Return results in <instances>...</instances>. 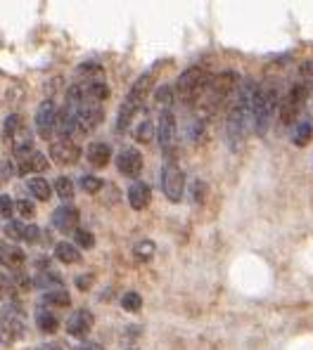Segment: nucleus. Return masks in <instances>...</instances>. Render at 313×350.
<instances>
[{"instance_id": "28", "label": "nucleus", "mask_w": 313, "mask_h": 350, "mask_svg": "<svg viewBox=\"0 0 313 350\" xmlns=\"http://www.w3.org/2000/svg\"><path fill=\"white\" fill-rule=\"evenodd\" d=\"M136 258L138 260H142V262H147V260H152V256H155V251H157V246H155V241H150V239H142V241H138L136 244Z\"/></svg>"}, {"instance_id": "3", "label": "nucleus", "mask_w": 313, "mask_h": 350, "mask_svg": "<svg viewBox=\"0 0 313 350\" xmlns=\"http://www.w3.org/2000/svg\"><path fill=\"white\" fill-rule=\"evenodd\" d=\"M150 79H152V74H142L140 79L131 85L128 95L124 97V102H121L119 111H116V133H126L128 126L133 123V118L138 116V111L142 109V105H145V100H147V92H150V85H152Z\"/></svg>"}, {"instance_id": "13", "label": "nucleus", "mask_w": 313, "mask_h": 350, "mask_svg": "<svg viewBox=\"0 0 313 350\" xmlns=\"http://www.w3.org/2000/svg\"><path fill=\"white\" fill-rule=\"evenodd\" d=\"M79 220H81L79 208H76V206H71V204H64V206H60V208H55L50 223H53V228L58 230V232L71 234V232H76V230H79Z\"/></svg>"}, {"instance_id": "25", "label": "nucleus", "mask_w": 313, "mask_h": 350, "mask_svg": "<svg viewBox=\"0 0 313 350\" xmlns=\"http://www.w3.org/2000/svg\"><path fill=\"white\" fill-rule=\"evenodd\" d=\"M22 128L24 126H22V118H19V114H10L8 118H5V123H3V137L12 142L14 135H17Z\"/></svg>"}, {"instance_id": "7", "label": "nucleus", "mask_w": 313, "mask_h": 350, "mask_svg": "<svg viewBox=\"0 0 313 350\" xmlns=\"http://www.w3.org/2000/svg\"><path fill=\"white\" fill-rule=\"evenodd\" d=\"M162 192L166 194L168 202L178 204L186 192V173L181 171L176 161H166L162 168Z\"/></svg>"}, {"instance_id": "26", "label": "nucleus", "mask_w": 313, "mask_h": 350, "mask_svg": "<svg viewBox=\"0 0 313 350\" xmlns=\"http://www.w3.org/2000/svg\"><path fill=\"white\" fill-rule=\"evenodd\" d=\"M55 192H58L60 199H64V202H71V199H74V183H71V178H66V175H60V178L55 180Z\"/></svg>"}, {"instance_id": "19", "label": "nucleus", "mask_w": 313, "mask_h": 350, "mask_svg": "<svg viewBox=\"0 0 313 350\" xmlns=\"http://www.w3.org/2000/svg\"><path fill=\"white\" fill-rule=\"evenodd\" d=\"M27 254H24L19 246H0V265L8 267V270H22Z\"/></svg>"}, {"instance_id": "17", "label": "nucleus", "mask_w": 313, "mask_h": 350, "mask_svg": "<svg viewBox=\"0 0 313 350\" xmlns=\"http://www.w3.org/2000/svg\"><path fill=\"white\" fill-rule=\"evenodd\" d=\"M150 202H152L150 185L138 180V183H133L131 187H128V204H131L133 211H145L147 206H150Z\"/></svg>"}, {"instance_id": "40", "label": "nucleus", "mask_w": 313, "mask_h": 350, "mask_svg": "<svg viewBox=\"0 0 313 350\" xmlns=\"http://www.w3.org/2000/svg\"><path fill=\"white\" fill-rule=\"evenodd\" d=\"M90 282H93V280H90V277H79V280H76V284H79V286H81V289H84V291H88Z\"/></svg>"}, {"instance_id": "15", "label": "nucleus", "mask_w": 313, "mask_h": 350, "mask_svg": "<svg viewBox=\"0 0 313 350\" xmlns=\"http://www.w3.org/2000/svg\"><path fill=\"white\" fill-rule=\"evenodd\" d=\"M93 324H95V317L90 310L81 308V310H74L66 320V334L74 338H86L90 332H93Z\"/></svg>"}, {"instance_id": "22", "label": "nucleus", "mask_w": 313, "mask_h": 350, "mask_svg": "<svg viewBox=\"0 0 313 350\" xmlns=\"http://www.w3.org/2000/svg\"><path fill=\"white\" fill-rule=\"evenodd\" d=\"M43 306H53V308H69L71 306V296L69 291L58 286V289H50L43 293Z\"/></svg>"}, {"instance_id": "2", "label": "nucleus", "mask_w": 313, "mask_h": 350, "mask_svg": "<svg viewBox=\"0 0 313 350\" xmlns=\"http://www.w3.org/2000/svg\"><path fill=\"white\" fill-rule=\"evenodd\" d=\"M240 85V76L235 71H221V74L212 76L207 81L202 97H199L197 107L202 109L204 116H214L218 114V109L235 95V88Z\"/></svg>"}, {"instance_id": "6", "label": "nucleus", "mask_w": 313, "mask_h": 350, "mask_svg": "<svg viewBox=\"0 0 313 350\" xmlns=\"http://www.w3.org/2000/svg\"><path fill=\"white\" fill-rule=\"evenodd\" d=\"M309 92H311V85L306 79H299L295 85L287 90L285 100H282L280 105V118L285 126H292V123H297V118L299 114L304 111L306 107V100H309Z\"/></svg>"}, {"instance_id": "5", "label": "nucleus", "mask_w": 313, "mask_h": 350, "mask_svg": "<svg viewBox=\"0 0 313 350\" xmlns=\"http://www.w3.org/2000/svg\"><path fill=\"white\" fill-rule=\"evenodd\" d=\"M275 107H278V92L275 88H259L251 105V128L259 137H264L273 121Z\"/></svg>"}, {"instance_id": "24", "label": "nucleus", "mask_w": 313, "mask_h": 350, "mask_svg": "<svg viewBox=\"0 0 313 350\" xmlns=\"http://www.w3.org/2000/svg\"><path fill=\"white\" fill-rule=\"evenodd\" d=\"M311 135H313L311 121H299L295 126V133H292V142H295L297 147H306L311 142Z\"/></svg>"}, {"instance_id": "11", "label": "nucleus", "mask_w": 313, "mask_h": 350, "mask_svg": "<svg viewBox=\"0 0 313 350\" xmlns=\"http://www.w3.org/2000/svg\"><path fill=\"white\" fill-rule=\"evenodd\" d=\"M48 166H50V159L45 157L43 152H38V149H32V152H24L14 157V168L22 175L43 173V171H48Z\"/></svg>"}, {"instance_id": "37", "label": "nucleus", "mask_w": 313, "mask_h": 350, "mask_svg": "<svg viewBox=\"0 0 313 350\" xmlns=\"http://www.w3.org/2000/svg\"><path fill=\"white\" fill-rule=\"evenodd\" d=\"M10 178H12V163L3 161V159H0V187H3V185L8 183Z\"/></svg>"}, {"instance_id": "39", "label": "nucleus", "mask_w": 313, "mask_h": 350, "mask_svg": "<svg viewBox=\"0 0 313 350\" xmlns=\"http://www.w3.org/2000/svg\"><path fill=\"white\" fill-rule=\"evenodd\" d=\"M74 350H105L100 346V343H95V341H84V343H79Z\"/></svg>"}, {"instance_id": "8", "label": "nucleus", "mask_w": 313, "mask_h": 350, "mask_svg": "<svg viewBox=\"0 0 313 350\" xmlns=\"http://www.w3.org/2000/svg\"><path fill=\"white\" fill-rule=\"evenodd\" d=\"M36 133H38L43 140H53L55 135V126H58V105L53 100H45L38 105L36 109Z\"/></svg>"}, {"instance_id": "12", "label": "nucleus", "mask_w": 313, "mask_h": 350, "mask_svg": "<svg viewBox=\"0 0 313 350\" xmlns=\"http://www.w3.org/2000/svg\"><path fill=\"white\" fill-rule=\"evenodd\" d=\"M48 157L53 159L60 166H74L81 159V147L74 140H55L50 142V152Z\"/></svg>"}, {"instance_id": "42", "label": "nucleus", "mask_w": 313, "mask_h": 350, "mask_svg": "<svg viewBox=\"0 0 313 350\" xmlns=\"http://www.w3.org/2000/svg\"><path fill=\"white\" fill-rule=\"evenodd\" d=\"M131 350H133V348H131Z\"/></svg>"}, {"instance_id": "27", "label": "nucleus", "mask_w": 313, "mask_h": 350, "mask_svg": "<svg viewBox=\"0 0 313 350\" xmlns=\"http://www.w3.org/2000/svg\"><path fill=\"white\" fill-rule=\"evenodd\" d=\"M152 137H155V123H152L150 118H145L142 123H138L136 140L142 142V145H147V142H152Z\"/></svg>"}, {"instance_id": "16", "label": "nucleus", "mask_w": 313, "mask_h": 350, "mask_svg": "<svg viewBox=\"0 0 313 350\" xmlns=\"http://www.w3.org/2000/svg\"><path fill=\"white\" fill-rule=\"evenodd\" d=\"M116 171L126 175V178H138L142 171V154L133 147L121 149L119 157H116Z\"/></svg>"}, {"instance_id": "32", "label": "nucleus", "mask_w": 313, "mask_h": 350, "mask_svg": "<svg viewBox=\"0 0 313 350\" xmlns=\"http://www.w3.org/2000/svg\"><path fill=\"white\" fill-rule=\"evenodd\" d=\"M24 230H27L24 223H19V220H8V225H5V237H8V239H14V241H22Z\"/></svg>"}, {"instance_id": "31", "label": "nucleus", "mask_w": 313, "mask_h": 350, "mask_svg": "<svg viewBox=\"0 0 313 350\" xmlns=\"http://www.w3.org/2000/svg\"><path fill=\"white\" fill-rule=\"evenodd\" d=\"M14 213L24 220H32L36 215V206L34 202H29V199H17V202H14Z\"/></svg>"}, {"instance_id": "20", "label": "nucleus", "mask_w": 313, "mask_h": 350, "mask_svg": "<svg viewBox=\"0 0 313 350\" xmlns=\"http://www.w3.org/2000/svg\"><path fill=\"white\" fill-rule=\"evenodd\" d=\"M55 258L64 262V265H74V262L81 260V251L71 241H60V244H55Z\"/></svg>"}, {"instance_id": "4", "label": "nucleus", "mask_w": 313, "mask_h": 350, "mask_svg": "<svg viewBox=\"0 0 313 350\" xmlns=\"http://www.w3.org/2000/svg\"><path fill=\"white\" fill-rule=\"evenodd\" d=\"M207 81H209V76L202 66H190V69H186L178 76L176 88H173V97H176L186 109H190V107H195L199 102L204 88H207Z\"/></svg>"}, {"instance_id": "23", "label": "nucleus", "mask_w": 313, "mask_h": 350, "mask_svg": "<svg viewBox=\"0 0 313 350\" xmlns=\"http://www.w3.org/2000/svg\"><path fill=\"white\" fill-rule=\"evenodd\" d=\"M36 324H38V329L43 334H55V332H58V327H60L58 317H55L48 308H40V310L36 312Z\"/></svg>"}, {"instance_id": "10", "label": "nucleus", "mask_w": 313, "mask_h": 350, "mask_svg": "<svg viewBox=\"0 0 313 350\" xmlns=\"http://www.w3.org/2000/svg\"><path fill=\"white\" fill-rule=\"evenodd\" d=\"M24 336V320L17 312H3L0 315V346H14Z\"/></svg>"}, {"instance_id": "35", "label": "nucleus", "mask_w": 313, "mask_h": 350, "mask_svg": "<svg viewBox=\"0 0 313 350\" xmlns=\"http://www.w3.org/2000/svg\"><path fill=\"white\" fill-rule=\"evenodd\" d=\"M14 215V202L8 194H0V218H12Z\"/></svg>"}, {"instance_id": "21", "label": "nucleus", "mask_w": 313, "mask_h": 350, "mask_svg": "<svg viewBox=\"0 0 313 350\" xmlns=\"http://www.w3.org/2000/svg\"><path fill=\"white\" fill-rule=\"evenodd\" d=\"M27 189L34 194V199H38V202H48V199L53 197V187H50V183L45 178H29Z\"/></svg>"}, {"instance_id": "1", "label": "nucleus", "mask_w": 313, "mask_h": 350, "mask_svg": "<svg viewBox=\"0 0 313 350\" xmlns=\"http://www.w3.org/2000/svg\"><path fill=\"white\" fill-rule=\"evenodd\" d=\"M259 85L254 81H242L238 92L233 95V105L228 111V121H225V140L230 149H238L247 137L251 128V105H254V95Z\"/></svg>"}, {"instance_id": "29", "label": "nucleus", "mask_w": 313, "mask_h": 350, "mask_svg": "<svg viewBox=\"0 0 313 350\" xmlns=\"http://www.w3.org/2000/svg\"><path fill=\"white\" fill-rule=\"evenodd\" d=\"M121 308H124L126 312H138L142 308V296L138 291H126L124 296H121Z\"/></svg>"}, {"instance_id": "34", "label": "nucleus", "mask_w": 313, "mask_h": 350, "mask_svg": "<svg viewBox=\"0 0 313 350\" xmlns=\"http://www.w3.org/2000/svg\"><path fill=\"white\" fill-rule=\"evenodd\" d=\"M81 189H84L86 194H97L102 189V180L95 178V175H84V178H81Z\"/></svg>"}, {"instance_id": "18", "label": "nucleus", "mask_w": 313, "mask_h": 350, "mask_svg": "<svg viewBox=\"0 0 313 350\" xmlns=\"http://www.w3.org/2000/svg\"><path fill=\"white\" fill-rule=\"evenodd\" d=\"M86 159H88L90 166L95 168H105L112 159V149L107 142H90L88 149H86Z\"/></svg>"}, {"instance_id": "33", "label": "nucleus", "mask_w": 313, "mask_h": 350, "mask_svg": "<svg viewBox=\"0 0 313 350\" xmlns=\"http://www.w3.org/2000/svg\"><path fill=\"white\" fill-rule=\"evenodd\" d=\"M207 183H202V180H195L192 185H190V199H192V204H202L204 199H207Z\"/></svg>"}, {"instance_id": "36", "label": "nucleus", "mask_w": 313, "mask_h": 350, "mask_svg": "<svg viewBox=\"0 0 313 350\" xmlns=\"http://www.w3.org/2000/svg\"><path fill=\"white\" fill-rule=\"evenodd\" d=\"M155 97H157L159 105H164V107H166L171 100H176V97H173V88H171V85H162V88L157 90V95H155Z\"/></svg>"}, {"instance_id": "14", "label": "nucleus", "mask_w": 313, "mask_h": 350, "mask_svg": "<svg viewBox=\"0 0 313 350\" xmlns=\"http://www.w3.org/2000/svg\"><path fill=\"white\" fill-rule=\"evenodd\" d=\"M176 133H178L176 114H173L171 109H164L162 114H159V123H157L159 145H162L164 152H168V149L176 145Z\"/></svg>"}, {"instance_id": "30", "label": "nucleus", "mask_w": 313, "mask_h": 350, "mask_svg": "<svg viewBox=\"0 0 313 350\" xmlns=\"http://www.w3.org/2000/svg\"><path fill=\"white\" fill-rule=\"evenodd\" d=\"M74 246L76 249H93L95 246V237L90 230H84V228H79L74 232Z\"/></svg>"}, {"instance_id": "41", "label": "nucleus", "mask_w": 313, "mask_h": 350, "mask_svg": "<svg viewBox=\"0 0 313 350\" xmlns=\"http://www.w3.org/2000/svg\"><path fill=\"white\" fill-rule=\"evenodd\" d=\"M38 350H62L60 343H43V346H38Z\"/></svg>"}, {"instance_id": "9", "label": "nucleus", "mask_w": 313, "mask_h": 350, "mask_svg": "<svg viewBox=\"0 0 313 350\" xmlns=\"http://www.w3.org/2000/svg\"><path fill=\"white\" fill-rule=\"evenodd\" d=\"M71 109V107H69ZM76 123H79V133L84 135V133H90L95 131L97 126L102 123V118H105V111H102V105H95V102H81L79 107H76Z\"/></svg>"}, {"instance_id": "38", "label": "nucleus", "mask_w": 313, "mask_h": 350, "mask_svg": "<svg viewBox=\"0 0 313 350\" xmlns=\"http://www.w3.org/2000/svg\"><path fill=\"white\" fill-rule=\"evenodd\" d=\"M40 237V230L36 228V225H27V230H24V241H38Z\"/></svg>"}]
</instances>
